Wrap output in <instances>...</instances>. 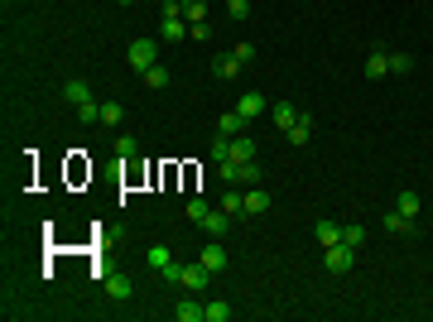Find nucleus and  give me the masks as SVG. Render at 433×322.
<instances>
[{
  "label": "nucleus",
  "instance_id": "nucleus-20",
  "mask_svg": "<svg viewBox=\"0 0 433 322\" xmlns=\"http://www.w3.org/2000/svg\"><path fill=\"white\" fill-rule=\"evenodd\" d=\"M366 77H390V53H371L366 58Z\"/></svg>",
  "mask_w": 433,
  "mask_h": 322
},
{
  "label": "nucleus",
  "instance_id": "nucleus-4",
  "mask_svg": "<svg viewBox=\"0 0 433 322\" xmlns=\"http://www.w3.org/2000/svg\"><path fill=\"white\" fill-rule=\"evenodd\" d=\"M202 231H207L212 240H222V236L232 231V216H227L222 207H216V212H207V216H202Z\"/></svg>",
  "mask_w": 433,
  "mask_h": 322
},
{
  "label": "nucleus",
  "instance_id": "nucleus-13",
  "mask_svg": "<svg viewBox=\"0 0 433 322\" xmlns=\"http://www.w3.org/2000/svg\"><path fill=\"white\" fill-rule=\"evenodd\" d=\"M236 111H241V116H246V121H256V116H260V111H265V97H260V92H246V97H241V101H236Z\"/></svg>",
  "mask_w": 433,
  "mask_h": 322
},
{
  "label": "nucleus",
  "instance_id": "nucleus-33",
  "mask_svg": "<svg viewBox=\"0 0 433 322\" xmlns=\"http://www.w3.org/2000/svg\"><path fill=\"white\" fill-rule=\"evenodd\" d=\"M227 15H232V20L241 25V20L251 15V0H227Z\"/></svg>",
  "mask_w": 433,
  "mask_h": 322
},
{
  "label": "nucleus",
  "instance_id": "nucleus-37",
  "mask_svg": "<svg viewBox=\"0 0 433 322\" xmlns=\"http://www.w3.org/2000/svg\"><path fill=\"white\" fill-rule=\"evenodd\" d=\"M188 39H202V44H207V39H212V25H207V20H202V25H193V29H188Z\"/></svg>",
  "mask_w": 433,
  "mask_h": 322
},
{
  "label": "nucleus",
  "instance_id": "nucleus-26",
  "mask_svg": "<svg viewBox=\"0 0 433 322\" xmlns=\"http://www.w3.org/2000/svg\"><path fill=\"white\" fill-rule=\"evenodd\" d=\"M125 121V106L121 101H101V125H121Z\"/></svg>",
  "mask_w": 433,
  "mask_h": 322
},
{
  "label": "nucleus",
  "instance_id": "nucleus-36",
  "mask_svg": "<svg viewBox=\"0 0 433 322\" xmlns=\"http://www.w3.org/2000/svg\"><path fill=\"white\" fill-rule=\"evenodd\" d=\"M232 53H236V63H241V68H246V63H251V58H256V44H236V49H232Z\"/></svg>",
  "mask_w": 433,
  "mask_h": 322
},
{
  "label": "nucleus",
  "instance_id": "nucleus-23",
  "mask_svg": "<svg viewBox=\"0 0 433 322\" xmlns=\"http://www.w3.org/2000/svg\"><path fill=\"white\" fill-rule=\"evenodd\" d=\"M337 240H342V226H337V221H318V245L327 250V245H337Z\"/></svg>",
  "mask_w": 433,
  "mask_h": 322
},
{
  "label": "nucleus",
  "instance_id": "nucleus-27",
  "mask_svg": "<svg viewBox=\"0 0 433 322\" xmlns=\"http://www.w3.org/2000/svg\"><path fill=\"white\" fill-rule=\"evenodd\" d=\"M212 159H216V164H222V159H232V135H222V130H216V140H212Z\"/></svg>",
  "mask_w": 433,
  "mask_h": 322
},
{
  "label": "nucleus",
  "instance_id": "nucleus-32",
  "mask_svg": "<svg viewBox=\"0 0 433 322\" xmlns=\"http://www.w3.org/2000/svg\"><path fill=\"white\" fill-rule=\"evenodd\" d=\"M260 183V164L251 159V164H241V188H256Z\"/></svg>",
  "mask_w": 433,
  "mask_h": 322
},
{
  "label": "nucleus",
  "instance_id": "nucleus-24",
  "mask_svg": "<svg viewBox=\"0 0 433 322\" xmlns=\"http://www.w3.org/2000/svg\"><path fill=\"white\" fill-rule=\"evenodd\" d=\"M145 260H149V269H169V264H173L169 245H149V250H145Z\"/></svg>",
  "mask_w": 433,
  "mask_h": 322
},
{
  "label": "nucleus",
  "instance_id": "nucleus-10",
  "mask_svg": "<svg viewBox=\"0 0 433 322\" xmlns=\"http://www.w3.org/2000/svg\"><path fill=\"white\" fill-rule=\"evenodd\" d=\"M178 15H183L188 25H202V20H207V0H178Z\"/></svg>",
  "mask_w": 433,
  "mask_h": 322
},
{
  "label": "nucleus",
  "instance_id": "nucleus-21",
  "mask_svg": "<svg viewBox=\"0 0 433 322\" xmlns=\"http://www.w3.org/2000/svg\"><path fill=\"white\" fill-rule=\"evenodd\" d=\"M395 212L414 221V216H419V193H399V197H395Z\"/></svg>",
  "mask_w": 433,
  "mask_h": 322
},
{
  "label": "nucleus",
  "instance_id": "nucleus-15",
  "mask_svg": "<svg viewBox=\"0 0 433 322\" xmlns=\"http://www.w3.org/2000/svg\"><path fill=\"white\" fill-rule=\"evenodd\" d=\"M202 264L216 274V269H227V250H222V240H212L207 250H202Z\"/></svg>",
  "mask_w": 433,
  "mask_h": 322
},
{
  "label": "nucleus",
  "instance_id": "nucleus-35",
  "mask_svg": "<svg viewBox=\"0 0 433 322\" xmlns=\"http://www.w3.org/2000/svg\"><path fill=\"white\" fill-rule=\"evenodd\" d=\"M207 212H212V207H207V202H202V197H193V202H188V216H193V221H197V226H202V216H207Z\"/></svg>",
  "mask_w": 433,
  "mask_h": 322
},
{
  "label": "nucleus",
  "instance_id": "nucleus-34",
  "mask_svg": "<svg viewBox=\"0 0 433 322\" xmlns=\"http://www.w3.org/2000/svg\"><path fill=\"white\" fill-rule=\"evenodd\" d=\"M409 68H414L409 53H390V73H409Z\"/></svg>",
  "mask_w": 433,
  "mask_h": 322
},
{
  "label": "nucleus",
  "instance_id": "nucleus-1",
  "mask_svg": "<svg viewBox=\"0 0 433 322\" xmlns=\"http://www.w3.org/2000/svg\"><path fill=\"white\" fill-rule=\"evenodd\" d=\"M125 58H130V68H135V73H149V68L159 63V44H154V39H135Z\"/></svg>",
  "mask_w": 433,
  "mask_h": 322
},
{
  "label": "nucleus",
  "instance_id": "nucleus-5",
  "mask_svg": "<svg viewBox=\"0 0 433 322\" xmlns=\"http://www.w3.org/2000/svg\"><path fill=\"white\" fill-rule=\"evenodd\" d=\"M232 159H236V164H251V159H256V140H251L246 130L232 135Z\"/></svg>",
  "mask_w": 433,
  "mask_h": 322
},
{
  "label": "nucleus",
  "instance_id": "nucleus-28",
  "mask_svg": "<svg viewBox=\"0 0 433 322\" xmlns=\"http://www.w3.org/2000/svg\"><path fill=\"white\" fill-rule=\"evenodd\" d=\"M77 121H82V125H101V106H97V101H82V106H77Z\"/></svg>",
  "mask_w": 433,
  "mask_h": 322
},
{
  "label": "nucleus",
  "instance_id": "nucleus-30",
  "mask_svg": "<svg viewBox=\"0 0 433 322\" xmlns=\"http://www.w3.org/2000/svg\"><path fill=\"white\" fill-rule=\"evenodd\" d=\"M227 317H232V303H222V298L207 303V322H227Z\"/></svg>",
  "mask_w": 433,
  "mask_h": 322
},
{
  "label": "nucleus",
  "instance_id": "nucleus-2",
  "mask_svg": "<svg viewBox=\"0 0 433 322\" xmlns=\"http://www.w3.org/2000/svg\"><path fill=\"white\" fill-rule=\"evenodd\" d=\"M178 284L188 288V293H202L207 284H212V269L197 260V264H178Z\"/></svg>",
  "mask_w": 433,
  "mask_h": 322
},
{
  "label": "nucleus",
  "instance_id": "nucleus-7",
  "mask_svg": "<svg viewBox=\"0 0 433 322\" xmlns=\"http://www.w3.org/2000/svg\"><path fill=\"white\" fill-rule=\"evenodd\" d=\"M63 101H68V106H82V101H92V92H87V82H77V77H68V82H63Z\"/></svg>",
  "mask_w": 433,
  "mask_h": 322
},
{
  "label": "nucleus",
  "instance_id": "nucleus-14",
  "mask_svg": "<svg viewBox=\"0 0 433 322\" xmlns=\"http://www.w3.org/2000/svg\"><path fill=\"white\" fill-rule=\"evenodd\" d=\"M270 116H275V125H280V130L289 135V130H294V121H299V106H289V101H280V106H275Z\"/></svg>",
  "mask_w": 433,
  "mask_h": 322
},
{
  "label": "nucleus",
  "instance_id": "nucleus-11",
  "mask_svg": "<svg viewBox=\"0 0 433 322\" xmlns=\"http://www.w3.org/2000/svg\"><path fill=\"white\" fill-rule=\"evenodd\" d=\"M212 73L222 77V82H232V77H241V63H236V53H222V58L212 63Z\"/></svg>",
  "mask_w": 433,
  "mask_h": 322
},
{
  "label": "nucleus",
  "instance_id": "nucleus-29",
  "mask_svg": "<svg viewBox=\"0 0 433 322\" xmlns=\"http://www.w3.org/2000/svg\"><path fill=\"white\" fill-rule=\"evenodd\" d=\"M342 240H347L351 250H361V245H366V226H361V221H356V226H342Z\"/></svg>",
  "mask_w": 433,
  "mask_h": 322
},
{
  "label": "nucleus",
  "instance_id": "nucleus-17",
  "mask_svg": "<svg viewBox=\"0 0 433 322\" xmlns=\"http://www.w3.org/2000/svg\"><path fill=\"white\" fill-rule=\"evenodd\" d=\"M222 212H227V216H246V193H236V188L222 193Z\"/></svg>",
  "mask_w": 433,
  "mask_h": 322
},
{
  "label": "nucleus",
  "instance_id": "nucleus-25",
  "mask_svg": "<svg viewBox=\"0 0 433 322\" xmlns=\"http://www.w3.org/2000/svg\"><path fill=\"white\" fill-rule=\"evenodd\" d=\"M145 87H149V92H159V87H169V68H164V63H154V68L145 73Z\"/></svg>",
  "mask_w": 433,
  "mask_h": 322
},
{
  "label": "nucleus",
  "instance_id": "nucleus-38",
  "mask_svg": "<svg viewBox=\"0 0 433 322\" xmlns=\"http://www.w3.org/2000/svg\"><path fill=\"white\" fill-rule=\"evenodd\" d=\"M121 5H130V0H121Z\"/></svg>",
  "mask_w": 433,
  "mask_h": 322
},
{
  "label": "nucleus",
  "instance_id": "nucleus-18",
  "mask_svg": "<svg viewBox=\"0 0 433 322\" xmlns=\"http://www.w3.org/2000/svg\"><path fill=\"white\" fill-rule=\"evenodd\" d=\"M106 293H111V298H130V293H135V284H130L125 274H106Z\"/></svg>",
  "mask_w": 433,
  "mask_h": 322
},
{
  "label": "nucleus",
  "instance_id": "nucleus-19",
  "mask_svg": "<svg viewBox=\"0 0 433 322\" xmlns=\"http://www.w3.org/2000/svg\"><path fill=\"white\" fill-rule=\"evenodd\" d=\"M246 125H251V121H246L241 111H227V116H222V125H216V130H222V135H241Z\"/></svg>",
  "mask_w": 433,
  "mask_h": 322
},
{
  "label": "nucleus",
  "instance_id": "nucleus-12",
  "mask_svg": "<svg viewBox=\"0 0 433 322\" xmlns=\"http://www.w3.org/2000/svg\"><path fill=\"white\" fill-rule=\"evenodd\" d=\"M188 29H193L188 20H178V15H169V20H164V44H178V39H188Z\"/></svg>",
  "mask_w": 433,
  "mask_h": 322
},
{
  "label": "nucleus",
  "instance_id": "nucleus-9",
  "mask_svg": "<svg viewBox=\"0 0 433 322\" xmlns=\"http://www.w3.org/2000/svg\"><path fill=\"white\" fill-rule=\"evenodd\" d=\"M173 317H178V322H202V317H207V308H202L197 298H183V303L173 308Z\"/></svg>",
  "mask_w": 433,
  "mask_h": 322
},
{
  "label": "nucleus",
  "instance_id": "nucleus-16",
  "mask_svg": "<svg viewBox=\"0 0 433 322\" xmlns=\"http://www.w3.org/2000/svg\"><path fill=\"white\" fill-rule=\"evenodd\" d=\"M216 178H222L227 188H241V164L236 159H222V164H216Z\"/></svg>",
  "mask_w": 433,
  "mask_h": 322
},
{
  "label": "nucleus",
  "instance_id": "nucleus-6",
  "mask_svg": "<svg viewBox=\"0 0 433 322\" xmlns=\"http://www.w3.org/2000/svg\"><path fill=\"white\" fill-rule=\"evenodd\" d=\"M260 212H270V193L256 183V188H246V216H260Z\"/></svg>",
  "mask_w": 433,
  "mask_h": 322
},
{
  "label": "nucleus",
  "instance_id": "nucleus-31",
  "mask_svg": "<svg viewBox=\"0 0 433 322\" xmlns=\"http://www.w3.org/2000/svg\"><path fill=\"white\" fill-rule=\"evenodd\" d=\"M135 149H140V145H135V135H125V130H121V135H116V154H121V159H135Z\"/></svg>",
  "mask_w": 433,
  "mask_h": 322
},
{
  "label": "nucleus",
  "instance_id": "nucleus-22",
  "mask_svg": "<svg viewBox=\"0 0 433 322\" xmlns=\"http://www.w3.org/2000/svg\"><path fill=\"white\" fill-rule=\"evenodd\" d=\"M385 231H395V236H414V221L399 216V212H385Z\"/></svg>",
  "mask_w": 433,
  "mask_h": 322
},
{
  "label": "nucleus",
  "instance_id": "nucleus-3",
  "mask_svg": "<svg viewBox=\"0 0 433 322\" xmlns=\"http://www.w3.org/2000/svg\"><path fill=\"white\" fill-rule=\"evenodd\" d=\"M323 260H327V269H332V274H347V269L356 264V250H351L347 240H337V245H327V250H323Z\"/></svg>",
  "mask_w": 433,
  "mask_h": 322
},
{
  "label": "nucleus",
  "instance_id": "nucleus-8",
  "mask_svg": "<svg viewBox=\"0 0 433 322\" xmlns=\"http://www.w3.org/2000/svg\"><path fill=\"white\" fill-rule=\"evenodd\" d=\"M308 140H313V116L299 111V121H294V130H289V145H308Z\"/></svg>",
  "mask_w": 433,
  "mask_h": 322
}]
</instances>
